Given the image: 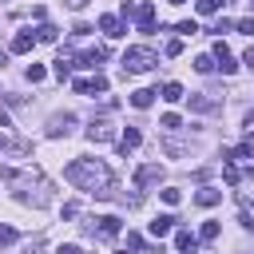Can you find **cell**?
<instances>
[{
    "label": "cell",
    "instance_id": "cell-7",
    "mask_svg": "<svg viewBox=\"0 0 254 254\" xmlns=\"http://www.w3.org/2000/svg\"><path fill=\"white\" fill-rule=\"evenodd\" d=\"M99 32H103L107 40H119L127 28H123V20H119V16H99Z\"/></svg>",
    "mask_w": 254,
    "mask_h": 254
},
{
    "label": "cell",
    "instance_id": "cell-30",
    "mask_svg": "<svg viewBox=\"0 0 254 254\" xmlns=\"http://www.w3.org/2000/svg\"><path fill=\"white\" fill-rule=\"evenodd\" d=\"M127 250H143V234H127Z\"/></svg>",
    "mask_w": 254,
    "mask_h": 254
},
{
    "label": "cell",
    "instance_id": "cell-16",
    "mask_svg": "<svg viewBox=\"0 0 254 254\" xmlns=\"http://www.w3.org/2000/svg\"><path fill=\"white\" fill-rule=\"evenodd\" d=\"M56 36H60V28H52V24H40L36 28V40H44V44H56Z\"/></svg>",
    "mask_w": 254,
    "mask_h": 254
},
{
    "label": "cell",
    "instance_id": "cell-37",
    "mask_svg": "<svg viewBox=\"0 0 254 254\" xmlns=\"http://www.w3.org/2000/svg\"><path fill=\"white\" fill-rule=\"evenodd\" d=\"M0 127H12V119H8V111H0Z\"/></svg>",
    "mask_w": 254,
    "mask_h": 254
},
{
    "label": "cell",
    "instance_id": "cell-14",
    "mask_svg": "<svg viewBox=\"0 0 254 254\" xmlns=\"http://www.w3.org/2000/svg\"><path fill=\"white\" fill-rule=\"evenodd\" d=\"M194 246H198V238H194L190 230H179V234H175V250H179V254H187V250H194Z\"/></svg>",
    "mask_w": 254,
    "mask_h": 254
},
{
    "label": "cell",
    "instance_id": "cell-18",
    "mask_svg": "<svg viewBox=\"0 0 254 254\" xmlns=\"http://www.w3.org/2000/svg\"><path fill=\"white\" fill-rule=\"evenodd\" d=\"M194 8H198V16H214L222 8V0H194Z\"/></svg>",
    "mask_w": 254,
    "mask_h": 254
},
{
    "label": "cell",
    "instance_id": "cell-25",
    "mask_svg": "<svg viewBox=\"0 0 254 254\" xmlns=\"http://www.w3.org/2000/svg\"><path fill=\"white\" fill-rule=\"evenodd\" d=\"M175 32H179V36H194V32H198V24H194V20H179V28H175Z\"/></svg>",
    "mask_w": 254,
    "mask_h": 254
},
{
    "label": "cell",
    "instance_id": "cell-23",
    "mask_svg": "<svg viewBox=\"0 0 254 254\" xmlns=\"http://www.w3.org/2000/svg\"><path fill=\"white\" fill-rule=\"evenodd\" d=\"M163 151H167V155H187V143H179V139H167V143H163Z\"/></svg>",
    "mask_w": 254,
    "mask_h": 254
},
{
    "label": "cell",
    "instance_id": "cell-22",
    "mask_svg": "<svg viewBox=\"0 0 254 254\" xmlns=\"http://www.w3.org/2000/svg\"><path fill=\"white\" fill-rule=\"evenodd\" d=\"M198 238H202V242H214V238H218V222H202Z\"/></svg>",
    "mask_w": 254,
    "mask_h": 254
},
{
    "label": "cell",
    "instance_id": "cell-26",
    "mask_svg": "<svg viewBox=\"0 0 254 254\" xmlns=\"http://www.w3.org/2000/svg\"><path fill=\"white\" fill-rule=\"evenodd\" d=\"M159 123H163V127H167V131H179V123H183V119H179V115H175V111H167V115H163V119H159Z\"/></svg>",
    "mask_w": 254,
    "mask_h": 254
},
{
    "label": "cell",
    "instance_id": "cell-32",
    "mask_svg": "<svg viewBox=\"0 0 254 254\" xmlns=\"http://www.w3.org/2000/svg\"><path fill=\"white\" fill-rule=\"evenodd\" d=\"M79 214V202H64V218H75Z\"/></svg>",
    "mask_w": 254,
    "mask_h": 254
},
{
    "label": "cell",
    "instance_id": "cell-8",
    "mask_svg": "<svg viewBox=\"0 0 254 254\" xmlns=\"http://www.w3.org/2000/svg\"><path fill=\"white\" fill-rule=\"evenodd\" d=\"M87 135H91V143H107V139H115V127H111L107 119H95Z\"/></svg>",
    "mask_w": 254,
    "mask_h": 254
},
{
    "label": "cell",
    "instance_id": "cell-40",
    "mask_svg": "<svg viewBox=\"0 0 254 254\" xmlns=\"http://www.w3.org/2000/svg\"><path fill=\"white\" fill-rule=\"evenodd\" d=\"M0 64H4V52H0Z\"/></svg>",
    "mask_w": 254,
    "mask_h": 254
},
{
    "label": "cell",
    "instance_id": "cell-28",
    "mask_svg": "<svg viewBox=\"0 0 254 254\" xmlns=\"http://www.w3.org/2000/svg\"><path fill=\"white\" fill-rule=\"evenodd\" d=\"M8 242H16V230L12 226H0V246H8Z\"/></svg>",
    "mask_w": 254,
    "mask_h": 254
},
{
    "label": "cell",
    "instance_id": "cell-2",
    "mask_svg": "<svg viewBox=\"0 0 254 254\" xmlns=\"http://www.w3.org/2000/svg\"><path fill=\"white\" fill-rule=\"evenodd\" d=\"M119 64H123V71H151V67L159 64V56H155L151 48H127Z\"/></svg>",
    "mask_w": 254,
    "mask_h": 254
},
{
    "label": "cell",
    "instance_id": "cell-3",
    "mask_svg": "<svg viewBox=\"0 0 254 254\" xmlns=\"http://www.w3.org/2000/svg\"><path fill=\"white\" fill-rule=\"evenodd\" d=\"M159 179H163V167H159V163H143V167L135 171V187H139V190H147V187H155Z\"/></svg>",
    "mask_w": 254,
    "mask_h": 254
},
{
    "label": "cell",
    "instance_id": "cell-10",
    "mask_svg": "<svg viewBox=\"0 0 254 254\" xmlns=\"http://www.w3.org/2000/svg\"><path fill=\"white\" fill-rule=\"evenodd\" d=\"M190 111H202V115H210V111H218V103H214L210 95H202V91H194V95H190Z\"/></svg>",
    "mask_w": 254,
    "mask_h": 254
},
{
    "label": "cell",
    "instance_id": "cell-12",
    "mask_svg": "<svg viewBox=\"0 0 254 254\" xmlns=\"http://www.w3.org/2000/svg\"><path fill=\"white\" fill-rule=\"evenodd\" d=\"M175 222H179V218H175V214H159V218H155V222H151V234H155V238H167V234H171V226H175Z\"/></svg>",
    "mask_w": 254,
    "mask_h": 254
},
{
    "label": "cell",
    "instance_id": "cell-38",
    "mask_svg": "<svg viewBox=\"0 0 254 254\" xmlns=\"http://www.w3.org/2000/svg\"><path fill=\"white\" fill-rule=\"evenodd\" d=\"M4 147H8V139H4V135H0V151H4Z\"/></svg>",
    "mask_w": 254,
    "mask_h": 254
},
{
    "label": "cell",
    "instance_id": "cell-15",
    "mask_svg": "<svg viewBox=\"0 0 254 254\" xmlns=\"http://www.w3.org/2000/svg\"><path fill=\"white\" fill-rule=\"evenodd\" d=\"M32 44H36V36H32V32H20V36L12 40V52L24 56V52H32Z\"/></svg>",
    "mask_w": 254,
    "mask_h": 254
},
{
    "label": "cell",
    "instance_id": "cell-31",
    "mask_svg": "<svg viewBox=\"0 0 254 254\" xmlns=\"http://www.w3.org/2000/svg\"><path fill=\"white\" fill-rule=\"evenodd\" d=\"M119 16H123V20H127V16H135V4H131V0H123V4H119Z\"/></svg>",
    "mask_w": 254,
    "mask_h": 254
},
{
    "label": "cell",
    "instance_id": "cell-9",
    "mask_svg": "<svg viewBox=\"0 0 254 254\" xmlns=\"http://www.w3.org/2000/svg\"><path fill=\"white\" fill-rule=\"evenodd\" d=\"M143 143V135H139V127H123V135H119V151L127 155V151H135Z\"/></svg>",
    "mask_w": 254,
    "mask_h": 254
},
{
    "label": "cell",
    "instance_id": "cell-1",
    "mask_svg": "<svg viewBox=\"0 0 254 254\" xmlns=\"http://www.w3.org/2000/svg\"><path fill=\"white\" fill-rule=\"evenodd\" d=\"M64 179L71 187H79V190H91L95 198H111V171L99 159H75V163H67Z\"/></svg>",
    "mask_w": 254,
    "mask_h": 254
},
{
    "label": "cell",
    "instance_id": "cell-6",
    "mask_svg": "<svg viewBox=\"0 0 254 254\" xmlns=\"http://www.w3.org/2000/svg\"><path fill=\"white\" fill-rule=\"evenodd\" d=\"M214 64H218V71H222V75H230V71L238 67V64H234V56H230V48H226L222 40L214 44Z\"/></svg>",
    "mask_w": 254,
    "mask_h": 254
},
{
    "label": "cell",
    "instance_id": "cell-39",
    "mask_svg": "<svg viewBox=\"0 0 254 254\" xmlns=\"http://www.w3.org/2000/svg\"><path fill=\"white\" fill-rule=\"evenodd\" d=\"M167 4H187V0H167Z\"/></svg>",
    "mask_w": 254,
    "mask_h": 254
},
{
    "label": "cell",
    "instance_id": "cell-24",
    "mask_svg": "<svg viewBox=\"0 0 254 254\" xmlns=\"http://www.w3.org/2000/svg\"><path fill=\"white\" fill-rule=\"evenodd\" d=\"M159 198H163L167 206H179V198H183V194H179L175 187H167V190H159Z\"/></svg>",
    "mask_w": 254,
    "mask_h": 254
},
{
    "label": "cell",
    "instance_id": "cell-11",
    "mask_svg": "<svg viewBox=\"0 0 254 254\" xmlns=\"http://www.w3.org/2000/svg\"><path fill=\"white\" fill-rule=\"evenodd\" d=\"M194 202H198V206H218V202H222V190H218V187H202V190L194 194Z\"/></svg>",
    "mask_w": 254,
    "mask_h": 254
},
{
    "label": "cell",
    "instance_id": "cell-36",
    "mask_svg": "<svg viewBox=\"0 0 254 254\" xmlns=\"http://www.w3.org/2000/svg\"><path fill=\"white\" fill-rule=\"evenodd\" d=\"M242 64H246V67H254V48H246V56H242Z\"/></svg>",
    "mask_w": 254,
    "mask_h": 254
},
{
    "label": "cell",
    "instance_id": "cell-5",
    "mask_svg": "<svg viewBox=\"0 0 254 254\" xmlns=\"http://www.w3.org/2000/svg\"><path fill=\"white\" fill-rule=\"evenodd\" d=\"M135 20H139V32H143V36H151V32H155V4H151V0H143V4L135 8Z\"/></svg>",
    "mask_w": 254,
    "mask_h": 254
},
{
    "label": "cell",
    "instance_id": "cell-27",
    "mask_svg": "<svg viewBox=\"0 0 254 254\" xmlns=\"http://www.w3.org/2000/svg\"><path fill=\"white\" fill-rule=\"evenodd\" d=\"M44 75H48V71H44V67H40V64H32V67H28V79H32V83H40V79H44Z\"/></svg>",
    "mask_w": 254,
    "mask_h": 254
},
{
    "label": "cell",
    "instance_id": "cell-4",
    "mask_svg": "<svg viewBox=\"0 0 254 254\" xmlns=\"http://www.w3.org/2000/svg\"><path fill=\"white\" fill-rule=\"evenodd\" d=\"M95 222H99V226H95V238H99V242H115V238H119V218H115V214H103V218H95Z\"/></svg>",
    "mask_w": 254,
    "mask_h": 254
},
{
    "label": "cell",
    "instance_id": "cell-17",
    "mask_svg": "<svg viewBox=\"0 0 254 254\" xmlns=\"http://www.w3.org/2000/svg\"><path fill=\"white\" fill-rule=\"evenodd\" d=\"M163 99H167V103H179V99H183V87H179L175 79H171V83H163Z\"/></svg>",
    "mask_w": 254,
    "mask_h": 254
},
{
    "label": "cell",
    "instance_id": "cell-34",
    "mask_svg": "<svg viewBox=\"0 0 254 254\" xmlns=\"http://www.w3.org/2000/svg\"><path fill=\"white\" fill-rule=\"evenodd\" d=\"M64 4H67V8H71V12H79V8H87V4H91V0H64Z\"/></svg>",
    "mask_w": 254,
    "mask_h": 254
},
{
    "label": "cell",
    "instance_id": "cell-29",
    "mask_svg": "<svg viewBox=\"0 0 254 254\" xmlns=\"http://www.w3.org/2000/svg\"><path fill=\"white\" fill-rule=\"evenodd\" d=\"M163 52H167V56H183V40H171Z\"/></svg>",
    "mask_w": 254,
    "mask_h": 254
},
{
    "label": "cell",
    "instance_id": "cell-21",
    "mask_svg": "<svg viewBox=\"0 0 254 254\" xmlns=\"http://www.w3.org/2000/svg\"><path fill=\"white\" fill-rule=\"evenodd\" d=\"M107 87H111V83H107V75H99V71L87 79V91H107Z\"/></svg>",
    "mask_w": 254,
    "mask_h": 254
},
{
    "label": "cell",
    "instance_id": "cell-33",
    "mask_svg": "<svg viewBox=\"0 0 254 254\" xmlns=\"http://www.w3.org/2000/svg\"><path fill=\"white\" fill-rule=\"evenodd\" d=\"M56 254H83L79 246H71V242H64V246H56Z\"/></svg>",
    "mask_w": 254,
    "mask_h": 254
},
{
    "label": "cell",
    "instance_id": "cell-35",
    "mask_svg": "<svg viewBox=\"0 0 254 254\" xmlns=\"http://www.w3.org/2000/svg\"><path fill=\"white\" fill-rule=\"evenodd\" d=\"M238 28H242V32H246V36H254V20H242V24H238Z\"/></svg>",
    "mask_w": 254,
    "mask_h": 254
},
{
    "label": "cell",
    "instance_id": "cell-19",
    "mask_svg": "<svg viewBox=\"0 0 254 254\" xmlns=\"http://www.w3.org/2000/svg\"><path fill=\"white\" fill-rule=\"evenodd\" d=\"M214 67H218V64H214V56H198V60H194V71H202V75H210Z\"/></svg>",
    "mask_w": 254,
    "mask_h": 254
},
{
    "label": "cell",
    "instance_id": "cell-13",
    "mask_svg": "<svg viewBox=\"0 0 254 254\" xmlns=\"http://www.w3.org/2000/svg\"><path fill=\"white\" fill-rule=\"evenodd\" d=\"M155 103V91H147V87H139V91H131V107H139V111H147Z\"/></svg>",
    "mask_w": 254,
    "mask_h": 254
},
{
    "label": "cell",
    "instance_id": "cell-20",
    "mask_svg": "<svg viewBox=\"0 0 254 254\" xmlns=\"http://www.w3.org/2000/svg\"><path fill=\"white\" fill-rule=\"evenodd\" d=\"M222 179H226L230 187H238V183H242V171H238L234 163H226V167H222Z\"/></svg>",
    "mask_w": 254,
    "mask_h": 254
},
{
    "label": "cell",
    "instance_id": "cell-41",
    "mask_svg": "<svg viewBox=\"0 0 254 254\" xmlns=\"http://www.w3.org/2000/svg\"><path fill=\"white\" fill-rule=\"evenodd\" d=\"M119 254H127V250H119Z\"/></svg>",
    "mask_w": 254,
    "mask_h": 254
}]
</instances>
